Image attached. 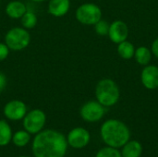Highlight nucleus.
Here are the masks:
<instances>
[{
    "label": "nucleus",
    "instance_id": "412c9836",
    "mask_svg": "<svg viewBox=\"0 0 158 157\" xmlns=\"http://www.w3.org/2000/svg\"><path fill=\"white\" fill-rule=\"evenodd\" d=\"M109 25L106 21L105 20H99L96 24H95V31L99 35H106L108 33L109 31Z\"/></svg>",
    "mask_w": 158,
    "mask_h": 157
},
{
    "label": "nucleus",
    "instance_id": "6e6552de",
    "mask_svg": "<svg viewBox=\"0 0 158 157\" xmlns=\"http://www.w3.org/2000/svg\"><path fill=\"white\" fill-rule=\"evenodd\" d=\"M26 114L27 106L22 101L19 100H12L6 104L4 107V115L9 120H20L25 117Z\"/></svg>",
    "mask_w": 158,
    "mask_h": 157
},
{
    "label": "nucleus",
    "instance_id": "a211bd4d",
    "mask_svg": "<svg viewBox=\"0 0 158 157\" xmlns=\"http://www.w3.org/2000/svg\"><path fill=\"white\" fill-rule=\"evenodd\" d=\"M21 24L26 30L34 28L37 24V17L35 13L31 10H27L21 17Z\"/></svg>",
    "mask_w": 158,
    "mask_h": 157
},
{
    "label": "nucleus",
    "instance_id": "f03ea898",
    "mask_svg": "<svg viewBox=\"0 0 158 157\" xmlns=\"http://www.w3.org/2000/svg\"><path fill=\"white\" fill-rule=\"evenodd\" d=\"M101 136L106 144L113 148L124 146L130 140V130L121 121L109 119L101 127Z\"/></svg>",
    "mask_w": 158,
    "mask_h": 157
},
{
    "label": "nucleus",
    "instance_id": "2eb2a0df",
    "mask_svg": "<svg viewBox=\"0 0 158 157\" xmlns=\"http://www.w3.org/2000/svg\"><path fill=\"white\" fill-rule=\"evenodd\" d=\"M12 140V131L8 123L0 120V146H6Z\"/></svg>",
    "mask_w": 158,
    "mask_h": 157
},
{
    "label": "nucleus",
    "instance_id": "f257e3e1",
    "mask_svg": "<svg viewBox=\"0 0 158 157\" xmlns=\"http://www.w3.org/2000/svg\"><path fill=\"white\" fill-rule=\"evenodd\" d=\"M67 149L66 137L54 130H41L32 143V153L35 157H64Z\"/></svg>",
    "mask_w": 158,
    "mask_h": 157
},
{
    "label": "nucleus",
    "instance_id": "f3484780",
    "mask_svg": "<svg viewBox=\"0 0 158 157\" xmlns=\"http://www.w3.org/2000/svg\"><path fill=\"white\" fill-rule=\"evenodd\" d=\"M118 54L121 57L125 58V59H130L133 56V55L135 54V50H134V46L132 45V43H131L130 42H121L118 45Z\"/></svg>",
    "mask_w": 158,
    "mask_h": 157
},
{
    "label": "nucleus",
    "instance_id": "393cba45",
    "mask_svg": "<svg viewBox=\"0 0 158 157\" xmlns=\"http://www.w3.org/2000/svg\"><path fill=\"white\" fill-rule=\"evenodd\" d=\"M33 2H37V3H41V2H44V0H31Z\"/></svg>",
    "mask_w": 158,
    "mask_h": 157
},
{
    "label": "nucleus",
    "instance_id": "423d86ee",
    "mask_svg": "<svg viewBox=\"0 0 158 157\" xmlns=\"http://www.w3.org/2000/svg\"><path fill=\"white\" fill-rule=\"evenodd\" d=\"M46 121V116L40 109H33L27 113L23 118V127L30 134H37L40 132Z\"/></svg>",
    "mask_w": 158,
    "mask_h": 157
},
{
    "label": "nucleus",
    "instance_id": "f8f14e48",
    "mask_svg": "<svg viewBox=\"0 0 158 157\" xmlns=\"http://www.w3.org/2000/svg\"><path fill=\"white\" fill-rule=\"evenodd\" d=\"M70 7L69 0H50L48 3V12L56 18L65 16Z\"/></svg>",
    "mask_w": 158,
    "mask_h": 157
},
{
    "label": "nucleus",
    "instance_id": "9d476101",
    "mask_svg": "<svg viewBox=\"0 0 158 157\" xmlns=\"http://www.w3.org/2000/svg\"><path fill=\"white\" fill-rule=\"evenodd\" d=\"M110 39L117 43H120L121 42H124L129 34V30L127 25L120 20H117L113 22L109 27L108 31Z\"/></svg>",
    "mask_w": 158,
    "mask_h": 157
},
{
    "label": "nucleus",
    "instance_id": "ddd939ff",
    "mask_svg": "<svg viewBox=\"0 0 158 157\" xmlns=\"http://www.w3.org/2000/svg\"><path fill=\"white\" fill-rule=\"evenodd\" d=\"M26 11L25 4L20 1H11L6 6V13L11 19H21Z\"/></svg>",
    "mask_w": 158,
    "mask_h": 157
},
{
    "label": "nucleus",
    "instance_id": "4be33fe9",
    "mask_svg": "<svg viewBox=\"0 0 158 157\" xmlns=\"http://www.w3.org/2000/svg\"><path fill=\"white\" fill-rule=\"evenodd\" d=\"M9 54V48L5 43H0V61L5 60Z\"/></svg>",
    "mask_w": 158,
    "mask_h": 157
},
{
    "label": "nucleus",
    "instance_id": "a878e982",
    "mask_svg": "<svg viewBox=\"0 0 158 157\" xmlns=\"http://www.w3.org/2000/svg\"><path fill=\"white\" fill-rule=\"evenodd\" d=\"M20 157H29V156H20Z\"/></svg>",
    "mask_w": 158,
    "mask_h": 157
},
{
    "label": "nucleus",
    "instance_id": "5701e85b",
    "mask_svg": "<svg viewBox=\"0 0 158 157\" xmlns=\"http://www.w3.org/2000/svg\"><path fill=\"white\" fill-rule=\"evenodd\" d=\"M6 84H7V79L6 75L0 71V93L5 90V88L6 87Z\"/></svg>",
    "mask_w": 158,
    "mask_h": 157
},
{
    "label": "nucleus",
    "instance_id": "4468645a",
    "mask_svg": "<svg viewBox=\"0 0 158 157\" xmlns=\"http://www.w3.org/2000/svg\"><path fill=\"white\" fill-rule=\"evenodd\" d=\"M143 153V146L137 141L128 142L122 149V157H140Z\"/></svg>",
    "mask_w": 158,
    "mask_h": 157
},
{
    "label": "nucleus",
    "instance_id": "6ab92c4d",
    "mask_svg": "<svg viewBox=\"0 0 158 157\" xmlns=\"http://www.w3.org/2000/svg\"><path fill=\"white\" fill-rule=\"evenodd\" d=\"M135 57L139 64L147 65L151 60V52L148 48H146L144 46H141L136 50Z\"/></svg>",
    "mask_w": 158,
    "mask_h": 157
},
{
    "label": "nucleus",
    "instance_id": "20e7f679",
    "mask_svg": "<svg viewBox=\"0 0 158 157\" xmlns=\"http://www.w3.org/2000/svg\"><path fill=\"white\" fill-rule=\"evenodd\" d=\"M30 32L22 27H14L10 29L5 36V43L13 51L23 50L30 44Z\"/></svg>",
    "mask_w": 158,
    "mask_h": 157
},
{
    "label": "nucleus",
    "instance_id": "aec40b11",
    "mask_svg": "<svg viewBox=\"0 0 158 157\" xmlns=\"http://www.w3.org/2000/svg\"><path fill=\"white\" fill-rule=\"evenodd\" d=\"M95 157H122L121 153L117 149L113 147H105L101 149Z\"/></svg>",
    "mask_w": 158,
    "mask_h": 157
},
{
    "label": "nucleus",
    "instance_id": "dca6fc26",
    "mask_svg": "<svg viewBox=\"0 0 158 157\" xmlns=\"http://www.w3.org/2000/svg\"><path fill=\"white\" fill-rule=\"evenodd\" d=\"M31 140V134L26 130H19L12 135V142L18 147L26 146Z\"/></svg>",
    "mask_w": 158,
    "mask_h": 157
},
{
    "label": "nucleus",
    "instance_id": "9b49d317",
    "mask_svg": "<svg viewBox=\"0 0 158 157\" xmlns=\"http://www.w3.org/2000/svg\"><path fill=\"white\" fill-rule=\"evenodd\" d=\"M143 84L150 90L158 87V68L156 66H148L142 72Z\"/></svg>",
    "mask_w": 158,
    "mask_h": 157
},
{
    "label": "nucleus",
    "instance_id": "39448f33",
    "mask_svg": "<svg viewBox=\"0 0 158 157\" xmlns=\"http://www.w3.org/2000/svg\"><path fill=\"white\" fill-rule=\"evenodd\" d=\"M101 16L100 7L92 3L83 4L76 10V19L85 25H95L101 19Z\"/></svg>",
    "mask_w": 158,
    "mask_h": 157
},
{
    "label": "nucleus",
    "instance_id": "1a4fd4ad",
    "mask_svg": "<svg viewBox=\"0 0 158 157\" xmlns=\"http://www.w3.org/2000/svg\"><path fill=\"white\" fill-rule=\"evenodd\" d=\"M90 133L83 128H75L68 135V144L75 149L84 148L90 142Z\"/></svg>",
    "mask_w": 158,
    "mask_h": 157
},
{
    "label": "nucleus",
    "instance_id": "7ed1b4c3",
    "mask_svg": "<svg viewBox=\"0 0 158 157\" xmlns=\"http://www.w3.org/2000/svg\"><path fill=\"white\" fill-rule=\"evenodd\" d=\"M97 101L104 106H112L118 101L119 90L118 85L109 79L100 81L95 89Z\"/></svg>",
    "mask_w": 158,
    "mask_h": 157
},
{
    "label": "nucleus",
    "instance_id": "0eeeda50",
    "mask_svg": "<svg viewBox=\"0 0 158 157\" xmlns=\"http://www.w3.org/2000/svg\"><path fill=\"white\" fill-rule=\"evenodd\" d=\"M105 114L104 105H102L98 101H90L82 105L81 108V118L88 122H96L100 120Z\"/></svg>",
    "mask_w": 158,
    "mask_h": 157
},
{
    "label": "nucleus",
    "instance_id": "b1692460",
    "mask_svg": "<svg viewBox=\"0 0 158 157\" xmlns=\"http://www.w3.org/2000/svg\"><path fill=\"white\" fill-rule=\"evenodd\" d=\"M152 51L153 53L155 54L156 56L158 57V38L153 43V45H152Z\"/></svg>",
    "mask_w": 158,
    "mask_h": 157
}]
</instances>
